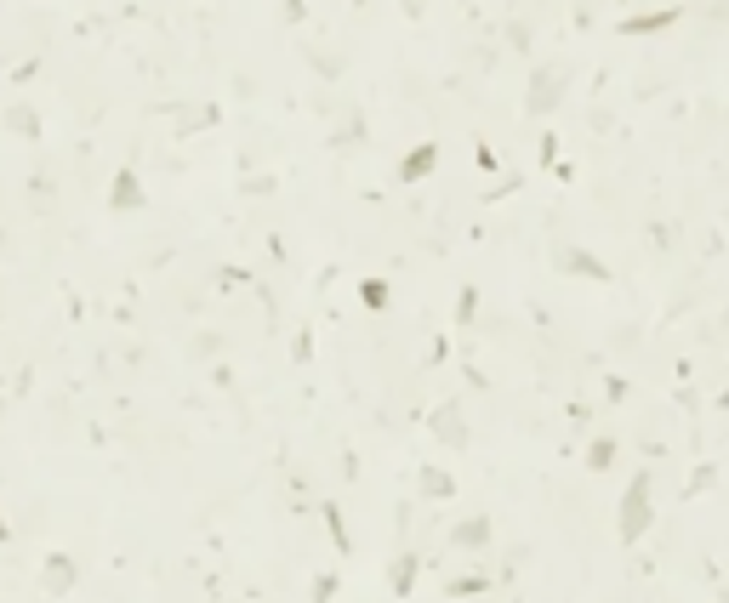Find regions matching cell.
Masks as SVG:
<instances>
[{
	"instance_id": "obj_1",
	"label": "cell",
	"mask_w": 729,
	"mask_h": 603,
	"mask_svg": "<svg viewBox=\"0 0 729 603\" xmlns=\"http://www.w3.org/2000/svg\"><path fill=\"white\" fill-rule=\"evenodd\" d=\"M650 489H655V473H632L627 496H621V524H615L621 546H639V536L655 524V501H650Z\"/></svg>"
},
{
	"instance_id": "obj_2",
	"label": "cell",
	"mask_w": 729,
	"mask_h": 603,
	"mask_svg": "<svg viewBox=\"0 0 729 603\" xmlns=\"http://www.w3.org/2000/svg\"><path fill=\"white\" fill-rule=\"evenodd\" d=\"M564 68L559 63H536L530 68V91H524V114H553L559 108V98H564Z\"/></svg>"
},
{
	"instance_id": "obj_3",
	"label": "cell",
	"mask_w": 729,
	"mask_h": 603,
	"mask_svg": "<svg viewBox=\"0 0 729 603\" xmlns=\"http://www.w3.org/2000/svg\"><path fill=\"white\" fill-rule=\"evenodd\" d=\"M678 18H684L678 6H655V12H639V18H621L615 35H661V29H672Z\"/></svg>"
},
{
	"instance_id": "obj_4",
	"label": "cell",
	"mask_w": 729,
	"mask_h": 603,
	"mask_svg": "<svg viewBox=\"0 0 729 603\" xmlns=\"http://www.w3.org/2000/svg\"><path fill=\"white\" fill-rule=\"evenodd\" d=\"M434 438H439V444H456V450L467 444V421H462V404H439V410H434Z\"/></svg>"
},
{
	"instance_id": "obj_5",
	"label": "cell",
	"mask_w": 729,
	"mask_h": 603,
	"mask_svg": "<svg viewBox=\"0 0 729 603\" xmlns=\"http://www.w3.org/2000/svg\"><path fill=\"white\" fill-rule=\"evenodd\" d=\"M434 166H439V143H416L411 154L399 160V176H404V183H422V176L434 171Z\"/></svg>"
},
{
	"instance_id": "obj_6",
	"label": "cell",
	"mask_w": 729,
	"mask_h": 603,
	"mask_svg": "<svg viewBox=\"0 0 729 603\" xmlns=\"http://www.w3.org/2000/svg\"><path fill=\"white\" fill-rule=\"evenodd\" d=\"M553 262H559L564 273H587V279H610V268H604L599 256H587V251H570V245H559V251H553Z\"/></svg>"
},
{
	"instance_id": "obj_7",
	"label": "cell",
	"mask_w": 729,
	"mask_h": 603,
	"mask_svg": "<svg viewBox=\"0 0 729 603\" xmlns=\"http://www.w3.org/2000/svg\"><path fill=\"white\" fill-rule=\"evenodd\" d=\"M109 205H114V211H137V205H143V183H137V171H120L114 176V188H109Z\"/></svg>"
},
{
	"instance_id": "obj_8",
	"label": "cell",
	"mask_w": 729,
	"mask_h": 603,
	"mask_svg": "<svg viewBox=\"0 0 729 603\" xmlns=\"http://www.w3.org/2000/svg\"><path fill=\"white\" fill-rule=\"evenodd\" d=\"M484 541H490V518H462L451 529V546H462V552H479Z\"/></svg>"
},
{
	"instance_id": "obj_9",
	"label": "cell",
	"mask_w": 729,
	"mask_h": 603,
	"mask_svg": "<svg viewBox=\"0 0 729 603\" xmlns=\"http://www.w3.org/2000/svg\"><path fill=\"white\" fill-rule=\"evenodd\" d=\"M416 586V558H394V575H388V592L394 598H411Z\"/></svg>"
},
{
	"instance_id": "obj_10",
	"label": "cell",
	"mask_w": 729,
	"mask_h": 603,
	"mask_svg": "<svg viewBox=\"0 0 729 603\" xmlns=\"http://www.w3.org/2000/svg\"><path fill=\"white\" fill-rule=\"evenodd\" d=\"M422 496H434V501L456 496V478H451V473H439V467H422Z\"/></svg>"
},
{
	"instance_id": "obj_11",
	"label": "cell",
	"mask_w": 729,
	"mask_h": 603,
	"mask_svg": "<svg viewBox=\"0 0 729 603\" xmlns=\"http://www.w3.org/2000/svg\"><path fill=\"white\" fill-rule=\"evenodd\" d=\"M46 564H51V569H46V586H51V592H69V586H74V564H69L63 552L46 558Z\"/></svg>"
},
{
	"instance_id": "obj_12",
	"label": "cell",
	"mask_w": 729,
	"mask_h": 603,
	"mask_svg": "<svg viewBox=\"0 0 729 603\" xmlns=\"http://www.w3.org/2000/svg\"><path fill=\"white\" fill-rule=\"evenodd\" d=\"M610 461H615V438H592V444H587V467L604 473Z\"/></svg>"
},
{
	"instance_id": "obj_13",
	"label": "cell",
	"mask_w": 729,
	"mask_h": 603,
	"mask_svg": "<svg viewBox=\"0 0 729 603\" xmlns=\"http://www.w3.org/2000/svg\"><path fill=\"white\" fill-rule=\"evenodd\" d=\"M359 302H364V308H388L394 291H388V279H364V285H359Z\"/></svg>"
},
{
	"instance_id": "obj_14",
	"label": "cell",
	"mask_w": 729,
	"mask_h": 603,
	"mask_svg": "<svg viewBox=\"0 0 729 603\" xmlns=\"http://www.w3.org/2000/svg\"><path fill=\"white\" fill-rule=\"evenodd\" d=\"M325 529H331V541L342 546V552H354V541H348V529H342V513H336L331 501H325Z\"/></svg>"
},
{
	"instance_id": "obj_15",
	"label": "cell",
	"mask_w": 729,
	"mask_h": 603,
	"mask_svg": "<svg viewBox=\"0 0 729 603\" xmlns=\"http://www.w3.org/2000/svg\"><path fill=\"white\" fill-rule=\"evenodd\" d=\"M474 308H479V291L467 285V291L456 296V325H467V319H474Z\"/></svg>"
},
{
	"instance_id": "obj_16",
	"label": "cell",
	"mask_w": 729,
	"mask_h": 603,
	"mask_svg": "<svg viewBox=\"0 0 729 603\" xmlns=\"http://www.w3.org/2000/svg\"><path fill=\"white\" fill-rule=\"evenodd\" d=\"M336 598V575H319L314 581V603H331Z\"/></svg>"
},
{
	"instance_id": "obj_17",
	"label": "cell",
	"mask_w": 729,
	"mask_h": 603,
	"mask_svg": "<svg viewBox=\"0 0 729 603\" xmlns=\"http://www.w3.org/2000/svg\"><path fill=\"white\" fill-rule=\"evenodd\" d=\"M451 592H462V598L467 592H484V581H479V575H462V581H451Z\"/></svg>"
},
{
	"instance_id": "obj_18",
	"label": "cell",
	"mask_w": 729,
	"mask_h": 603,
	"mask_svg": "<svg viewBox=\"0 0 729 603\" xmlns=\"http://www.w3.org/2000/svg\"><path fill=\"white\" fill-rule=\"evenodd\" d=\"M0 239H6V234H0Z\"/></svg>"
}]
</instances>
